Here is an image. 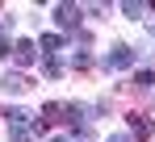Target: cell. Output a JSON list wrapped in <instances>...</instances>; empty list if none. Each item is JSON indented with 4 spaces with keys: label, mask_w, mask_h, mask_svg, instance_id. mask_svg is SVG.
<instances>
[{
    "label": "cell",
    "mask_w": 155,
    "mask_h": 142,
    "mask_svg": "<svg viewBox=\"0 0 155 142\" xmlns=\"http://www.w3.org/2000/svg\"><path fill=\"white\" fill-rule=\"evenodd\" d=\"M13 59H17L21 67H29V63L38 59V46H34V38H21V42H13Z\"/></svg>",
    "instance_id": "5b68a950"
},
{
    "label": "cell",
    "mask_w": 155,
    "mask_h": 142,
    "mask_svg": "<svg viewBox=\"0 0 155 142\" xmlns=\"http://www.w3.org/2000/svg\"><path fill=\"white\" fill-rule=\"evenodd\" d=\"M51 142H67V138H51Z\"/></svg>",
    "instance_id": "2e32d148"
},
{
    "label": "cell",
    "mask_w": 155,
    "mask_h": 142,
    "mask_svg": "<svg viewBox=\"0 0 155 142\" xmlns=\"http://www.w3.org/2000/svg\"><path fill=\"white\" fill-rule=\"evenodd\" d=\"M80 13H84L80 4H54V25L76 34V29H80Z\"/></svg>",
    "instance_id": "7a4b0ae2"
},
{
    "label": "cell",
    "mask_w": 155,
    "mask_h": 142,
    "mask_svg": "<svg viewBox=\"0 0 155 142\" xmlns=\"http://www.w3.org/2000/svg\"><path fill=\"white\" fill-rule=\"evenodd\" d=\"M8 54H13V42H4V38H0V59H8Z\"/></svg>",
    "instance_id": "4fadbf2b"
},
{
    "label": "cell",
    "mask_w": 155,
    "mask_h": 142,
    "mask_svg": "<svg viewBox=\"0 0 155 142\" xmlns=\"http://www.w3.org/2000/svg\"><path fill=\"white\" fill-rule=\"evenodd\" d=\"M122 13H126L130 21H138V17L147 13V4H138V0H126V4H122Z\"/></svg>",
    "instance_id": "8fae6325"
},
{
    "label": "cell",
    "mask_w": 155,
    "mask_h": 142,
    "mask_svg": "<svg viewBox=\"0 0 155 142\" xmlns=\"http://www.w3.org/2000/svg\"><path fill=\"white\" fill-rule=\"evenodd\" d=\"M151 134H155V121L147 113H130V138L138 142V138H151Z\"/></svg>",
    "instance_id": "3957f363"
},
{
    "label": "cell",
    "mask_w": 155,
    "mask_h": 142,
    "mask_svg": "<svg viewBox=\"0 0 155 142\" xmlns=\"http://www.w3.org/2000/svg\"><path fill=\"white\" fill-rule=\"evenodd\" d=\"M67 67H71V71H88V67H97V54H88V50H76V54L67 59Z\"/></svg>",
    "instance_id": "52a82bcc"
},
{
    "label": "cell",
    "mask_w": 155,
    "mask_h": 142,
    "mask_svg": "<svg viewBox=\"0 0 155 142\" xmlns=\"http://www.w3.org/2000/svg\"><path fill=\"white\" fill-rule=\"evenodd\" d=\"M151 84H155V71H147V67L130 75V88H151Z\"/></svg>",
    "instance_id": "30bf717a"
},
{
    "label": "cell",
    "mask_w": 155,
    "mask_h": 142,
    "mask_svg": "<svg viewBox=\"0 0 155 142\" xmlns=\"http://www.w3.org/2000/svg\"><path fill=\"white\" fill-rule=\"evenodd\" d=\"M0 88H4L8 96H21V92L29 88V79L21 75V71H8V75H0Z\"/></svg>",
    "instance_id": "8992f818"
},
{
    "label": "cell",
    "mask_w": 155,
    "mask_h": 142,
    "mask_svg": "<svg viewBox=\"0 0 155 142\" xmlns=\"http://www.w3.org/2000/svg\"><path fill=\"white\" fill-rule=\"evenodd\" d=\"M59 113H63V105H42V117H51V121H54Z\"/></svg>",
    "instance_id": "7c38bea8"
},
{
    "label": "cell",
    "mask_w": 155,
    "mask_h": 142,
    "mask_svg": "<svg viewBox=\"0 0 155 142\" xmlns=\"http://www.w3.org/2000/svg\"><path fill=\"white\" fill-rule=\"evenodd\" d=\"M109 142H134V138H130V134H113Z\"/></svg>",
    "instance_id": "5bb4252c"
},
{
    "label": "cell",
    "mask_w": 155,
    "mask_h": 142,
    "mask_svg": "<svg viewBox=\"0 0 155 142\" xmlns=\"http://www.w3.org/2000/svg\"><path fill=\"white\" fill-rule=\"evenodd\" d=\"M147 34H151V38H155V21H147Z\"/></svg>",
    "instance_id": "9a60e30c"
},
{
    "label": "cell",
    "mask_w": 155,
    "mask_h": 142,
    "mask_svg": "<svg viewBox=\"0 0 155 142\" xmlns=\"http://www.w3.org/2000/svg\"><path fill=\"white\" fill-rule=\"evenodd\" d=\"M138 54H143V46H130V42H113V46L101 54V67H109V71H130L134 63H138Z\"/></svg>",
    "instance_id": "6da1fadb"
},
{
    "label": "cell",
    "mask_w": 155,
    "mask_h": 142,
    "mask_svg": "<svg viewBox=\"0 0 155 142\" xmlns=\"http://www.w3.org/2000/svg\"><path fill=\"white\" fill-rule=\"evenodd\" d=\"M67 46V34H42L38 38V54H63Z\"/></svg>",
    "instance_id": "277c9868"
},
{
    "label": "cell",
    "mask_w": 155,
    "mask_h": 142,
    "mask_svg": "<svg viewBox=\"0 0 155 142\" xmlns=\"http://www.w3.org/2000/svg\"><path fill=\"white\" fill-rule=\"evenodd\" d=\"M4 121H8V130H17V125H29V121H34V113H25V109H8V113H4Z\"/></svg>",
    "instance_id": "9c48e42d"
},
{
    "label": "cell",
    "mask_w": 155,
    "mask_h": 142,
    "mask_svg": "<svg viewBox=\"0 0 155 142\" xmlns=\"http://www.w3.org/2000/svg\"><path fill=\"white\" fill-rule=\"evenodd\" d=\"M42 75H46V79H59V75H63V59H59V54H46V59H42Z\"/></svg>",
    "instance_id": "ba28073f"
}]
</instances>
